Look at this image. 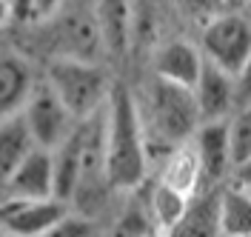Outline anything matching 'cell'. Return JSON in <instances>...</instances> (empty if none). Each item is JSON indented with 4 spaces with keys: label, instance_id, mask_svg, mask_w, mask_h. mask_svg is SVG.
<instances>
[{
    "label": "cell",
    "instance_id": "6da1fadb",
    "mask_svg": "<svg viewBox=\"0 0 251 237\" xmlns=\"http://www.w3.org/2000/svg\"><path fill=\"white\" fill-rule=\"evenodd\" d=\"M134 106H137V117H140L143 137H146V152L151 158L154 152H163V158H169L177 146L191 143L200 126L194 95L154 75L134 95Z\"/></svg>",
    "mask_w": 251,
    "mask_h": 237
},
{
    "label": "cell",
    "instance_id": "7a4b0ae2",
    "mask_svg": "<svg viewBox=\"0 0 251 237\" xmlns=\"http://www.w3.org/2000/svg\"><path fill=\"white\" fill-rule=\"evenodd\" d=\"M149 152L134 95L114 86L106 103V177L114 191H134L146 183Z\"/></svg>",
    "mask_w": 251,
    "mask_h": 237
},
{
    "label": "cell",
    "instance_id": "3957f363",
    "mask_svg": "<svg viewBox=\"0 0 251 237\" xmlns=\"http://www.w3.org/2000/svg\"><path fill=\"white\" fill-rule=\"evenodd\" d=\"M43 80L77 123L106 109L114 89L109 72L100 63H83V60H66V57H51Z\"/></svg>",
    "mask_w": 251,
    "mask_h": 237
},
{
    "label": "cell",
    "instance_id": "277c9868",
    "mask_svg": "<svg viewBox=\"0 0 251 237\" xmlns=\"http://www.w3.org/2000/svg\"><path fill=\"white\" fill-rule=\"evenodd\" d=\"M200 52L205 63L237 78L251 60V15L249 12H223L211 17L200 34Z\"/></svg>",
    "mask_w": 251,
    "mask_h": 237
},
{
    "label": "cell",
    "instance_id": "5b68a950",
    "mask_svg": "<svg viewBox=\"0 0 251 237\" xmlns=\"http://www.w3.org/2000/svg\"><path fill=\"white\" fill-rule=\"evenodd\" d=\"M49 26H54V57L83 60V63L100 60L103 40H100L94 3H63L57 17Z\"/></svg>",
    "mask_w": 251,
    "mask_h": 237
},
{
    "label": "cell",
    "instance_id": "8992f818",
    "mask_svg": "<svg viewBox=\"0 0 251 237\" xmlns=\"http://www.w3.org/2000/svg\"><path fill=\"white\" fill-rule=\"evenodd\" d=\"M20 117L26 120V129H29L34 146L43 149V152H54L77 129V120L66 111V106L46 86L43 78L34 83V89H31V95L26 100L23 111H20Z\"/></svg>",
    "mask_w": 251,
    "mask_h": 237
},
{
    "label": "cell",
    "instance_id": "52a82bcc",
    "mask_svg": "<svg viewBox=\"0 0 251 237\" xmlns=\"http://www.w3.org/2000/svg\"><path fill=\"white\" fill-rule=\"evenodd\" d=\"M72 211L60 200H0V232L6 237H46Z\"/></svg>",
    "mask_w": 251,
    "mask_h": 237
},
{
    "label": "cell",
    "instance_id": "ba28073f",
    "mask_svg": "<svg viewBox=\"0 0 251 237\" xmlns=\"http://www.w3.org/2000/svg\"><path fill=\"white\" fill-rule=\"evenodd\" d=\"M191 149H194L197 163H200L203 191L223 189V186L231 183L234 160H231V149H228L226 123H200L194 137H191Z\"/></svg>",
    "mask_w": 251,
    "mask_h": 237
},
{
    "label": "cell",
    "instance_id": "9c48e42d",
    "mask_svg": "<svg viewBox=\"0 0 251 237\" xmlns=\"http://www.w3.org/2000/svg\"><path fill=\"white\" fill-rule=\"evenodd\" d=\"M194 106L200 123H226L237 111V92H234V78L220 72L217 66L205 63L203 75L197 80V86L191 89Z\"/></svg>",
    "mask_w": 251,
    "mask_h": 237
},
{
    "label": "cell",
    "instance_id": "30bf717a",
    "mask_svg": "<svg viewBox=\"0 0 251 237\" xmlns=\"http://www.w3.org/2000/svg\"><path fill=\"white\" fill-rule=\"evenodd\" d=\"M3 200H51L54 197V166L51 152L34 149L29 158L20 163L9 183L0 189Z\"/></svg>",
    "mask_w": 251,
    "mask_h": 237
},
{
    "label": "cell",
    "instance_id": "8fae6325",
    "mask_svg": "<svg viewBox=\"0 0 251 237\" xmlns=\"http://www.w3.org/2000/svg\"><path fill=\"white\" fill-rule=\"evenodd\" d=\"M205 57L200 46L188 43V40H169L154 52V78L166 80L180 89H194L197 80L203 75Z\"/></svg>",
    "mask_w": 251,
    "mask_h": 237
},
{
    "label": "cell",
    "instance_id": "7c38bea8",
    "mask_svg": "<svg viewBox=\"0 0 251 237\" xmlns=\"http://www.w3.org/2000/svg\"><path fill=\"white\" fill-rule=\"evenodd\" d=\"M37 80L40 78H34V69L23 54H0V120H9L23 111Z\"/></svg>",
    "mask_w": 251,
    "mask_h": 237
},
{
    "label": "cell",
    "instance_id": "4fadbf2b",
    "mask_svg": "<svg viewBox=\"0 0 251 237\" xmlns=\"http://www.w3.org/2000/svg\"><path fill=\"white\" fill-rule=\"evenodd\" d=\"M103 54L123 57L134 37V9L128 3H94Z\"/></svg>",
    "mask_w": 251,
    "mask_h": 237
},
{
    "label": "cell",
    "instance_id": "5bb4252c",
    "mask_svg": "<svg viewBox=\"0 0 251 237\" xmlns=\"http://www.w3.org/2000/svg\"><path fill=\"white\" fill-rule=\"evenodd\" d=\"M166 237H220V189L194 194L186 214Z\"/></svg>",
    "mask_w": 251,
    "mask_h": 237
},
{
    "label": "cell",
    "instance_id": "9a60e30c",
    "mask_svg": "<svg viewBox=\"0 0 251 237\" xmlns=\"http://www.w3.org/2000/svg\"><path fill=\"white\" fill-rule=\"evenodd\" d=\"M37 146L31 140L26 120L15 114L9 120H0V189L9 183V177L20 169V163L29 158Z\"/></svg>",
    "mask_w": 251,
    "mask_h": 237
},
{
    "label": "cell",
    "instance_id": "2e32d148",
    "mask_svg": "<svg viewBox=\"0 0 251 237\" xmlns=\"http://www.w3.org/2000/svg\"><path fill=\"white\" fill-rule=\"evenodd\" d=\"M80 155H83V132L77 129L69 134V140L51 152V166H54V200L72 203L75 189L80 180Z\"/></svg>",
    "mask_w": 251,
    "mask_h": 237
},
{
    "label": "cell",
    "instance_id": "e0dca14e",
    "mask_svg": "<svg viewBox=\"0 0 251 237\" xmlns=\"http://www.w3.org/2000/svg\"><path fill=\"white\" fill-rule=\"evenodd\" d=\"M157 180L169 189L186 194V197H194V194L203 191V174H200V163H197L191 143L177 146L172 155L163 160V172H160Z\"/></svg>",
    "mask_w": 251,
    "mask_h": 237
},
{
    "label": "cell",
    "instance_id": "ac0fdd59",
    "mask_svg": "<svg viewBox=\"0 0 251 237\" xmlns=\"http://www.w3.org/2000/svg\"><path fill=\"white\" fill-rule=\"evenodd\" d=\"M251 235V191L234 183L220 189V237Z\"/></svg>",
    "mask_w": 251,
    "mask_h": 237
},
{
    "label": "cell",
    "instance_id": "d6986e66",
    "mask_svg": "<svg viewBox=\"0 0 251 237\" xmlns=\"http://www.w3.org/2000/svg\"><path fill=\"white\" fill-rule=\"evenodd\" d=\"M188 200H191V197H186V194H180V191L169 189V186H163V183L157 180L154 189H151V194H149L146 209H149L151 223H154L163 235H169L174 226L180 223V217L186 214Z\"/></svg>",
    "mask_w": 251,
    "mask_h": 237
},
{
    "label": "cell",
    "instance_id": "ffe728a7",
    "mask_svg": "<svg viewBox=\"0 0 251 237\" xmlns=\"http://www.w3.org/2000/svg\"><path fill=\"white\" fill-rule=\"evenodd\" d=\"M226 132H228V149H231V160L237 169L240 163L251 158V106L237 109L226 120Z\"/></svg>",
    "mask_w": 251,
    "mask_h": 237
},
{
    "label": "cell",
    "instance_id": "44dd1931",
    "mask_svg": "<svg viewBox=\"0 0 251 237\" xmlns=\"http://www.w3.org/2000/svg\"><path fill=\"white\" fill-rule=\"evenodd\" d=\"M63 3H51V0H20L12 3V23L20 26H49Z\"/></svg>",
    "mask_w": 251,
    "mask_h": 237
},
{
    "label": "cell",
    "instance_id": "7402d4cb",
    "mask_svg": "<svg viewBox=\"0 0 251 237\" xmlns=\"http://www.w3.org/2000/svg\"><path fill=\"white\" fill-rule=\"evenodd\" d=\"M46 237H97V226H94V220H86L80 214H69Z\"/></svg>",
    "mask_w": 251,
    "mask_h": 237
},
{
    "label": "cell",
    "instance_id": "603a6c76",
    "mask_svg": "<svg viewBox=\"0 0 251 237\" xmlns=\"http://www.w3.org/2000/svg\"><path fill=\"white\" fill-rule=\"evenodd\" d=\"M234 92H237V109L251 106V60L243 66V72L234 78Z\"/></svg>",
    "mask_w": 251,
    "mask_h": 237
},
{
    "label": "cell",
    "instance_id": "cb8c5ba5",
    "mask_svg": "<svg viewBox=\"0 0 251 237\" xmlns=\"http://www.w3.org/2000/svg\"><path fill=\"white\" fill-rule=\"evenodd\" d=\"M231 183L234 186H240V189L251 191V158L246 160V163H240L234 169V174H231Z\"/></svg>",
    "mask_w": 251,
    "mask_h": 237
},
{
    "label": "cell",
    "instance_id": "d4e9b609",
    "mask_svg": "<svg viewBox=\"0 0 251 237\" xmlns=\"http://www.w3.org/2000/svg\"><path fill=\"white\" fill-rule=\"evenodd\" d=\"M12 23V0H0V29Z\"/></svg>",
    "mask_w": 251,
    "mask_h": 237
},
{
    "label": "cell",
    "instance_id": "484cf974",
    "mask_svg": "<svg viewBox=\"0 0 251 237\" xmlns=\"http://www.w3.org/2000/svg\"><path fill=\"white\" fill-rule=\"evenodd\" d=\"M0 237H6V235H3V232H0Z\"/></svg>",
    "mask_w": 251,
    "mask_h": 237
},
{
    "label": "cell",
    "instance_id": "4316f807",
    "mask_svg": "<svg viewBox=\"0 0 251 237\" xmlns=\"http://www.w3.org/2000/svg\"><path fill=\"white\" fill-rule=\"evenodd\" d=\"M243 237H251V235H243Z\"/></svg>",
    "mask_w": 251,
    "mask_h": 237
}]
</instances>
